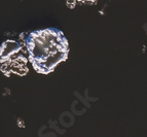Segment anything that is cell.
I'll return each mask as SVG.
<instances>
[{
    "label": "cell",
    "instance_id": "3",
    "mask_svg": "<svg viewBox=\"0 0 147 137\" xmlns=\"http://www.w3.org/2000/svg\"><path fill=\"white\" fill-rule=\"evenodd\" d=\"M78 1L81 3H86V4H93L97 2V0H78Z\"/></svg>",
    "mask_w": 147,
    "mask_h": 137
},
{
    "label": "cell",
    "instance_id": "2",
    "mask_svg": "<svg viewBox=\"0 0 147 137\" xmlns=\"http://www.w3.org/2000/svg\"><path fill=\"white\" fill-rule=\"evenodd\" d=\"M0 69L6 76L11 72L25 75L28 72L22 47L17 41L6 40L0 47Z\"/></svg>",
    "mask_w": 147,
    "mask_h": 137
},
{
    "label": "cell",
    "instance_id": "1",
    "mask_svg": "<svg viewBox=\"0 0 147 137\" xmlns=\"http://www.w3.org/2000/svg\"><path fill=\"white\" fill-rule=\"evenodd\" d=\"M29 61L36 72L49 74L68 58L69 44L63 32L47 28L31 32L25 40Z\"/></svg>",
    "mask_w": 147,
    "mask_h": 137
}]
</instances>
